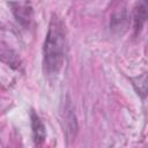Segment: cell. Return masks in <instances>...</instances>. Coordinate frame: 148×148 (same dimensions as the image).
<instances>
[{"instance_id": "cell-3", "label": "cell", "mask_w": 148, "mask_h": 148, "mask_svg": "<svg viewBox=\"0 0 148 148\" xmlns=\"http://www.w3.org/2000/svg\"><path fill=\"white\" fill-rule=\"evenodd\" d=\"M30 118H31L32 139H34L35 146H36V147H40V146L44 143L45 138H46V130H45V126H44V124L42 123L40 118H39L35 112H31Z\"/></svg>"}, {"instance_id": "cell-5", "label": "cell", "mask_w": 148, "mask_h": 148, "mask_svg": "<svg viewBox=\"0 0 148 148\" xmlns=\"http://www.w3.org/2000/svg\"><path fill=\"white\" fill-rule=\"evenodd\" d=\"M133 81V86L136 89L138 94H140L142 97L146 96V91H147V80H146V74H143L142 76L132 79Z\"/></svg>"}, {"instance_id": "cell-4", "label": "cell", "mask_w": 148, "mask_h": 148, "mask_svg": "<svg viewBox=\"0 0 148 148\" xmlns=\"http://www.w3.org/2000/svg\"><path fill=\"white\" fill-rule=\"evenodd\" d=\"M146 18H147L146 6H145L143 2H140L138 5V7L135 8V12H134V29H135L136 34L140 32L142 25L146 22Z\"/></svg>"}, {"instance_id": "cell-1", "label": "cell", "mask_w": 148, "mask_h": 148, "mask_svg": "<svg viewBox=\"0 0 148 148\" xmlns=\"http://www.w3.org/2000/svg\"><path fill=\"white\" fill-rule=\"evenodd\" d=\"M66 31L62 21L53 15L49 24V30L43 47L44 71L47 74H57L65 59Z\"/></svg>"}, {"instance_id": "cell-2", "label": "cell", "mask_w": 148, "mask_h": 148, "mask_svg": "<svg viewBox=\"0 0 148 148\" xmlns=\"http://www.w3.org/2000/svg\"><path fill=\"white\" fill-rule=\"evenodd\" d=\"M13 9L16 20L24 27H29L32 18V8L28 2H10L8 3Z\"/></svg>"}]
</instances>
